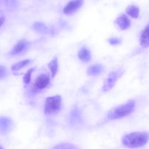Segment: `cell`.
I'll use <instances>...</instances> for the list:
<instances>
[{
    "label": "cell",
    "mask_w": 149,
    "mask_h": 149,
    "mask_svg": "<svg viewBox=\"0 0 149 149\" xmlns=\"http://www.w3.org/2000/svg\"><path fill=\"white\" fill-rule=\"evenodd\" d=\"M7 69L4 66H0V80H2L7 75Z\"/></svg>",
    "instance_id": "obj_20"
},
{
    "label": "cell",
    "mask_w": 149,
    "mask_h": 149,
    "mask_svg": "<svg viewBox=\"0 0 149 149\" xmlns=\"http://www.w3.org/2000/svg\"><path fill=\"white\" fill-rule=\"evenodd\" d=\"M0 149H4V148L2 147V146H0Z\"/></svg>",
    "instance_id": "obj_22"
},
{
    "label": "cell",
    "mask_w": 149,
    "mask_h": 149,
    "mask_svg": "<svg viewBox=\"0 0 149 149\" xmlns=\"http://www.w3.org/2000/svg\"><path fill=\"white\" fill-rule=\"evenodd\" d=\"M61 97L59 95L49 97L46 99L44 107L45 115H53L61 109Z\"/></svg>",
    "instance_id": "obj_3"
},
{
    "label": "cell",
    "mask_w": 149,
    "mask_h": 149,
    "mask_svg": "<svg viewBox=\"0 0 149 149\" xmlns=\"http://www.w3.org/2000/svg\"><path fill=\"white\" fill-rule=\"evenodd\" d=\"M31 61V60L30 59H25L23 60V61H19V62L16 63L14 65L12 66V70L13 71H18V70H20L21 69L24 68L25 66H26L27 64H29L30 62Z\"/></svg>",
    "instance_id": "obj_17"
},
{
    "label": "cell",
    "mask_w": 149,
    "mask_h": 149,
    "mask_svg": "<svg viewBox=\"0 0 149 149\" xmlns=\"http://www.w3.org/2000/svg\"><path fill=\"white\" fill-rule=\"evenodd\" d=\"M29 46V42L26 40H20L16 43L11 51V54L15 55V54H21L27 49Z\"/></svg>",
    "instance_id": "obj_9"
},
{
    "label": "cell",
    "mask_w": 149,
    "mask_h": 149,
    "mask_svg": "<svg viewBox=\"0 0 149 149\" xmlns=\"http://www.w3.org/2000/svg\"><path fill=\"white\" fill-rule=\"evenodd\" d=\"M140 42V45L143 48H148L149 47V24L146 26L145 29L142 32Z\"/></svg>",
    "instance_id": "obj_10"
},
{
    "label": "cell",
    "mask_w": 149,
    "mask_h": 149,
    "mask_svg": "<svg viewBox=\"0 0 149 149\" xmlns=\"http://www.w3.org/2000/svg\"><path fill=\"white\" fill-rule=\"evenodd\" d=\"M78 56L81 61L84 62H88L91 59V54L89 50L86 47H83L79 51Z\"/></svg>",
    "instance_id": "obj_11"
},
{
    "label": "cell",
    "mask_w": 149,
    "mask_h": 149,
    "mask_svg": "<svg viewBox=\"0 0 149 149\" xmlns=\"http://www.w3.org/2000/svg\"><path fill=\"white\" fill-rule=\"evenodd\" d=\"M53 149H80L78 146L72 144V143H59V144L56 145L53 148Z\"/></svg>",
    "instance_id": "obj_16"
},
{
    "label": "cell",
    "mask_w": 149,
    "mask_h": 149,
    "mask_svg": "<svg viewBox=\"0 0 149 149\" xmlns=\"http://www.w3.org/2000/svg\"><path fill=\"white\" fill-rule=\"evenodd\" d=\"M5 18H3V17H0V27L2 26V24H4V22H5Z\"/></svg>",
    "instance_id": "obj_21"
},
{
    "label": "cell",
    "mask_w": 149,
    "mask_h": 149,
    "mask_svg": "<svg viewBox=\"0 0 149 149\" xmlns=\"http://www.w3.org/2000/svg\"><path fill=\"white\" fill-rule=\"evenodd\" d=\"M33 29L37 31V33L40 34H48L49 32V29L48 27L41 22H36L33 24Z\"/></svg>",
    "instance_id": "obj_13"
},
{
    "label": "cell",
    "mask_w": 149,
    "mask_h": 149,
    "mask_svg": "<svg viewBox=\"0 0 149 149\" xmlns=\"http://www.w3.org/2000/svg\"><path fill=\"white\" fill-rule=\"evenodd\" d=\"M116 24L118 26V28L121 30H126L130 28L131 26V22L130 20L129 19L128 17L125 15H120L117 19L116 20Z\"/></svg>",
    "instance_id": "obj_8"
},
{
    "label": "cell",
    "mask_w": 149,
    "mask_h": 149,
    "mask_svg": "<svg viewBox=\"0 0 149 149\" xmlns=\"http://www.w3.org/2000/svg\"><path fill=\"white\" fill-rule=\"evenodd\" d=\"M13 124L12 120L6 116L0 117V132L2 134H6L9 132L12 129Z\"/></svg>",
    "instance_id": "obj_7"
},
{
    "label": "cell",
    "mask_w": 149,
    "mask_h": 149,
    "mask_svg": "<svg viewBox=\"0 0 149 149\" xmlns=\"http://www.w3.org/2000/svg\"><path fill=\"white\" fill-rule=\"evenodd\" d=\"M149 140V134L146 132H135L122 137V144L129 148H137L145 146Z\"/></svg>",
    "instance_id": "obj_1"
},
{
    "label": "cell",
    "mask_w": 149,
    "mask_h": 149,
    "mask_svg": "<svg viewBox=\"0 0 149 149\" xmlns=\"http://www.w3.org/2000/svg\"><path fill=\"white\" fill-rule=\"evenodd\" d=\"M139 13H140V9H139L138 7L135 6V5H130L127 8V15H129L132 18H138Z\"/></svg>",
    "instance_id": "obj_15"
},
{
    "label": "cell",
    "mask_w": 149,
    "mask_h": 149,
    "mask_svg": "<svg viewBox=\"0 0 149 149\" xmlns=\"http://www.w3.org/2000/svg\"><path fill=\"white\" fill-rule=\"evenodd\" d=\"M103 71H104V67L102 64H97L88 67V70H87V73L89 75L96 76V75H99L101 73H102Z\"/></svg>",
    "instance_id": "obj_12"
},
{
    "label": "cell",
    "mask_w": 149,
    "mask_h": 149,
    "mask_svg": "<svg viewBox=\"0 0 149 149\" xmlns=\"http://www.w3.org/2000/svg\"><path fill=\"white\" fill-rule=\"evenodd\" d=\"M84 0H72L64 7L63 12L66 15H71L82 7Z\"/></svg>",
    "instance_id": "obj_5"
},
{
    "label": "cell",
    "mask_w": 149,
    "mask_h": 149,
    "mask_svg": "<svg viewBox=\"0 0 149 149\" xmlns=\"http://www.w3.org/2000/svg\"><path fill=\"white\" fill-rule=\"evenodd\" d=\"M109 42L112 45H117L121 43V40L119 38H117V37H113V38H110L109 40Z\"/></svg>",
    "instance_id": "obj_19"
},
{
    "label": "cell",
    "mask_w": 149,
    "mask_h": 149,
    "mask_svg": "<svg viewBox=\"0 0 149 149\" xmlns=\"http://www.w3.org/2000/svg\"><path fill=\"white\" fill-rule=\"evenodd\" d=\"M134 107L135 101L130 100L125 104L112 109L107 114V118L110 120H116L128 116L134 111Z\"/></svg>",
    "instance_id": "obj_2"
},
{
    "label": "cell",
    "mask_w": 149,
    "mask_h": 149,
    "mask_svg": "<svg viewBox=\"0 0 149 149\" xmlns=\"http://www.w3.org/2000/svg\"><path fill=\"white\" fill-rule=\"evenodd\" d=\"M50 83V78L48 74H41L35 80L33 86L37 90H42L48 86Z\"/></svg>",
    "instance_id": "obj_6"
},
{
    "label": "cell",
    "mask_w": 149,
    "mask_h": 149,
    "mask_svg": "<svg viewBox=\"0 0 149 149\" xmlns=\"http://www.w3.org/2000/svg\"><path fill=\"white\" fill-rule=\"evenodd\" d=\"M48 67L50 69V70H51L52 78H54L56 74L57 71H58V58L55 57L52 61H50L49 64H48Z\"/></svg>",
    "instance_id": "obj_14"
},
{
    "label": "cell",
    "mask_w": 149,
    "mask_h": 149,
    "mask_svg": "<svg viewBox=\"0 0 149 149\" xmlns=\"http://www.w3.org/2000/svg\"><path fill=\"white\" fill-rule=\"evenodd\" d=\"M124 72V70H121V69L115 70V71L110 72L109 74L108 77L106 78L105 81L104 82L102 91H104V92H107V91H110L112 88H113L115 84H116L117 81L122 76Z\"/></svg>",
    "instance_id": "obj_4"
},
{
    "label": "cell",
    "mask_w": 149,
    "mask_h": 149,
    "mask_svg": "<svg viewBox=\"0 0 149 149\" xmlns=\"http://www.w3.org/2000/svg\"><path fill=\"white\" fill-rule=\"evenodd\" d=\"M34 71V68H31L26 72L24 76V82L25 84H29L30 83L31 78V74Z\"/></svg>",
    "instance_id": "obj_18"
}]
</instances>
